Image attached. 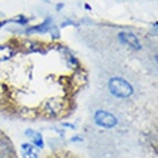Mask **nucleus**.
<instances>
[{
  "instance_id": "f257e3e1",
  "label": "nucleus",
  "mask_w": 158,
  "mask_h": 158,
  "mask_svg": "<svg viewBox=\"0 0 158 158\" xmlns=\"http://www.w3.org/2000/svg\"><path fill=\"white\" fill-rule=\"evenodd\" d=\"M108 88L111 94L118 96V98H128V96L132 95L134 92L132 86L122 78H112L108 82Z\"/></svg>"
},
{
  "instance_id": "39448f33",
  "label": "nucleus",
  "mask_w": 158,
  "mask_h": 158,
  "mask_svg": "<svg viewBox=\"0 0 158 158\" xmlns=\"http://www.w3.org/2000/svg\"><path fill=\"white\" fill-rule=\"evenodd\" d=\"M22 155L23 158H38V148L33 144H22Z\"/></svg>"
},
{
  "instance_id": "423d86ee",
  "label": "nucleus",
  "mask_w": 158,
  "mask_h": 158,
  "mask_svg": "<svg viewBox=\"0 0 158 158\" xmlns=\"http://www.w3.org/2000/svg\"><path fill=\"white\" fill-rule=\"evenodd\" d=\"M26 135H29L30 138H32V141H33V145L36 147V148H43V139H42V135L40 134H38L36 131H33V129H27L26 131Z\"/></svg>"
},
{
  "instance_id": "20e7f679",
  "label": "nucleus",
  "mask_w": 158,
  "mask_h": 158,
  "mask_svg": "<svg viewBox=\"0 0 158 158\" xmlns=\"http://www.w3.org/2000/svg\"><path fill=\"white\" fill-rule=\"evenodd\" d=\"M119 40L124 43V45L127 46H131V48H134V49H139L141 46H139V42H138V39L134 36V35L131 33H119Z\"/></svg>"
},
{
  "instance_id": "7ed1b4c3",
  "label": "nucleus",
  "mask_w": 158,
  "mask_h": 158,
  "mask_svg": "<svg viewBox=\"0 0 158 158\" xmlns=\"http://www.w3.org/2000/svg\"><path fill=\"white\" fill-rule=\"evenodd\" d=\"M43 111L50 115H58L62 111V101L60 99H49L43 105Z\"/></svg>"
},
{
  "instance_id": "f03ea898",
  "label": "nucleus",
  "mask_w": 158,
  "mask_h": 158,
  "mask_svg": "<svg viewBox=\"0 0 158 158\" xmlns=\"http://www.w3.org/2000/svg\"><path fill=\"white\" fill-rule=\"evenodd\" d=\"M94 119L102 128H114L117 125V118L106 111H96Z\"/></svg>"
},
{
  "instance_id": "0eeeda50",
  "label": "nucleus",
  "mask_w": 158,
  "mask_h": 158,
  "mask_svg": "<svg viewBox=\"0 0 158 158\" xmlns=\"http://www.w3.org/2000/svg\"><path fill=\"white\" fill-rule=\"evenodd\" d=\"M15 55V50L9 46H0V62L2 60H7Z\"/></svg>"
}]
</instances>
